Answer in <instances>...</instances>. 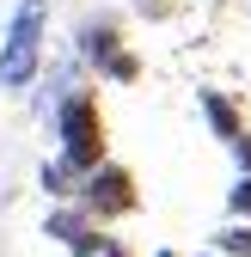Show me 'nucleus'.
Listing matches in <instances>:
<instances>
[{
  "label": "nucleus",
  "instance_id": "nucleus-9",
  "mask_svg": "<svg viewBox=\"0 0 251 257\" xmlns=\"http://www.w3.org/2000/svg\"><path fill=\"white\" fill-rule=\"evenodd\" d=\"M227 214H233V220H251V172L233 178V190H227Z\"/></svg>",
  "mask_w": 251,
  "mask_h": 257
},
{
  "label": "nucleus",
  "instance_id": "nucleus-13",
  "mask_svg": "<svg viewBox=\"0 0 251 257\" xmlns=\"http://www.w3.org/2000/svg\"><path fill=\"white\" fill-rule=\"evenodd\" d=\"M153 257H178V251H153Z\"/></svg>",
  "mask_w": 251,
  "mask_h": 257
},
{
  "label": "nucleus",
  "instance_id": "nucleus-1",
  "mask_svg": "<svg viewBox=\"0 0 251 257\" xmlns=\"http://www.w3.org/2000/svg\"><path fill=\"white\" fill-rule=\"evenodd\" d=\"M43 43H49V0H19L0 37V92H31L43 80Z\"/></svg>",
  "mask_w": 251,
  "mask_h": 257
},
{
  "label": "nucleus",
  "instance_id": "nucleus-12",
  "mask_svg": "<svg viewBox=\"0 0 251 257\" xmlns=\"http://www.w3.org/2000/svg\"><path fill=\"white\" fill-rule=\"evenodd\" d=\"M98 257H135V251H129V245H122V239H110V245H104Z\"/></svg>",
  "mask_w": 251,
  "mask_h": 257
},
{
  "label": "nucleus",
  "instance_id": "nucleus-7",
  "mask_svg": "<svg viewBox=\"0 0 251 257\" xmlns=\"http://www.w3.org/2000/svg\"><path fill=\"white\" fill-rule=\"evenodd\" d=\"M37 184H43V196H49V202H74V196H80V184H86V172H80V166H68V159L55 153V159H43Z\"/></svg>",
  "mask_w": 251,
  "mask_h": 257
},
{
  "label": "nucleus",
  "instance_id": "nucleus-11",
  "mask_svg": "<svg viewBox=\"0 0 251 257\" xmlns=\"http://www.w3.org/2000/svg\"><path fill=\"white\" fill-rule=\"evenodd\" d=\"M135 13H141V19H166V13H172V0H135Z\"/></svg>",
  "mask_w": 251,
  "mask_h": 257
},
{
  "label": "nucleus",
  "instance_id": "nucleus-10",
  "mask_svg": "<svg viewBox=\"0 0 251 257\" xmlns=\"http://www.w3.org/2000/svg\"><path fill=\"white\" fill-rule=\"evenodd\" d=\"M233 166H239V172H251V128L233 141Z\"/></svg>",
  "mask_w": 251,
  "mask_h": 257
},
{
  "label": "nucleus",
  "instance_id": "nucleus-6",
  "mask_svg": "<svg viewBox=\"0 0 251 257\" xmlns=\"http://www.w3.org/2000/svg\"><path fill=\"white\" fill-rule=\"evenodd\" d=\"M196 110H202V122H208V135H214V141H227V147H233V141L245 135V116H239V104L227 98V92L202 86V92H196Z\"/></svg>",
  "mask_w": 251,
  "mask_h": 257
},
{
  "label": "nucleus",
  "instance_id": "nucleus-2",
  "mask_svg": "<svg viewBox=\"0 0 251 257\" xmlns=\"http://www.w3.org/2000/svg\"><path fill=\"white\" fill-rule=\"evenodd\" d=\"M55 153L68 159V166L80 172H98L110 159V141H104V110H98V92L92 86H74L68 98L55 104Z\"/></svg>",
  "mask_w": 251,
  "mask_h": 257
},
{
  "label": "nucleus",
  "instance_id": "nucleus-4",
  "mask_svg": "<svg viewBox=\"0 0 251 257\" xmlns=\"http://www.w3.org/2000/svg\"><path fill=\"white\" fill-rule=\"evenodd\" d=\"M98 227H110V220H122V214H135L141 208V190H135V172L129 166H116V159H104L98 172H86V184H80V196H74Z\"/></svg>",
  "mask_w": 251,
  "mask_h": 257
},
{
  "label": "nucleus",
  "instance_id": "nucleus-14",
  "mask_svg": "<svg viewBox=\"0 0 251 257\" xmlns=\"http://www.w3.org/2000/svg\"><path fill=\"white\" fill-rule=\"evenodd\" d=\"M196 257H214V251H196Z\"/></svg>",
  "mask_w": 251,
  "mask_h": 257
},
{
  "label": "nucleus",
  "instance_id": "nucleus-3",
  "mask_svg": "<svg viewBox=\"0 0 251 257\" xmlns=\"http://www.w3.org/2000/svg\"><path fill=\"white\" fill-rule=\"evenodd\" d=\"M74 49H80L86 68L98 74V80H110V86H135V80H141V55L122 43V25H116L110 13H92V19L80 25Z\"/></svg>",
  "mask_w": 251,
  "mask_h": 257
},
{
  "label": "nucleus",
  "instance_id": "nucleus-8",
  "mask_svg": "<svg viewBox=\"0 0 251 257\" xmlns=\"http://www.w3.org/2000/svg\"><path fill=\"white\" fill-rule=\"evenodd\" d=\"M208 251H214V257H251V220H227V227L214 233Z\"/></svg>",
  "mask_w": 251,
  "mask_h": 257
},
{
  "label": "nucleus",
  "instance_id": "nucleus-5",
  "mask_svg": "<svg viewBox=\"0 0 251 257\" xmlns=\"http://www.w3.org/2000/svg\"><path fill=\"white\" fill-rule=\"evenodd\" d=\"M43 233L61 245V251H68V257H98L104 245H110V233L98 227V220H92L80 202H55L49 208V220H43Z\"/></svg>",
  "mask_w": 251,
  "mask_h": 257
}]
</instances>
